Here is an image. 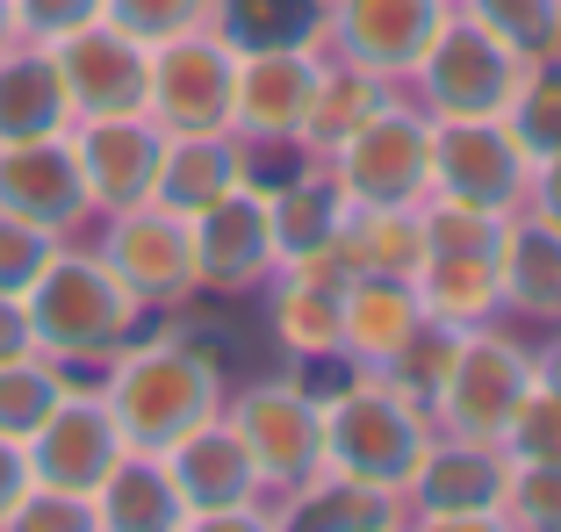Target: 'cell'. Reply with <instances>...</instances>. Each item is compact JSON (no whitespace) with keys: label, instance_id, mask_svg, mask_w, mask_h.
I'll return each mask as SVG.
<instances>
[{"label":"cell","instance_id":"obj_34","mask_svg":"<svg viewBox=\"0 0 561 532\" xmlns=\"http://www.w3.org/2000/svg\"><path fill=\"white\" fill-rule=\"evenodd\" d=\"M454 8H461L468 22H482V30L504 50H518V58L561 50V0H454Z\"/></svg>","mask_w":561,"mask_h":532},{"label":"cell","instance_id":"obj_43","mask_svg":"<svg viewBox=\"0 0 561 532\" xmlns=\"http://www.w3.org/2000/svg\"><path fill=\"white\" fill-rule=\"evenodd\" d=\"M22 489H30V453H22L15 439H0V525H8V511L22 504Z\"/></svg>","mask_w":561,"mask_h":532},{"label":"cell","instance_id":"obj_14","mask_svg":"<svg viewBox=\"0 0 561 532\" xmlns=\"http://www.w3.org/2000/svg\"><path fill=\"white\" fill-rule=\"evenodd\" d=\"M22 453H30V483L44 489H66V497H87L94 504L101 475L123 461V432H116V410L101 403V389H80L66 382V396H58V410L36 425L30 439H22Z\"/></svg>","mask_w":561,"mask_h":532},{"label":"cell","instance_id":"obj_16","mask_svg":"<svg viewBox=\"0 0 561 532\" xmlns=\"http://www.w3.org/2000/svg\"><path fill=\"white\" fill-rule=\"evenodd\" d=\"M101 259L116 266V281L137 302H187L195 296V245H187V217L165 209V201H130V209H108V231H101Z\"/></svg>","mask_w":561,"mask_h":532},{"label":"cell","instance_id":"obj_6","mask_svg":"<svg viewBox=\"0 0 561 532\" xmlns=\"http://www.w3.org/2000/svg\"><path fill=\"white\" fill-rule=\"evenodd\" d=\"M417 80V108L432 123H468V116H504L526 80V58L504 50L482 22H468L461 8H446L439 36L425 44V58L411 66Z\"/></svg>","mask_w":561,"mask_h":532},{"label":"cell","instance_id":"obj_1","mask_svg":"<svg viewBox=\"0 0 561 532\" xmlns=\"http://www.w3.org/2000/svg\"><path fill=\"white\" fill-rule=\"evenodd\" d=\"M101 403L116 410L123 447L165 453L224 410V360L209 346H195L187 332H159L145 346H116L108 352Z\"/></svg>","mask_w":561,"mask_h":532},{"label":"cell","instance_id":"obj_8","mask_svg":"<svg viewBox=\"0 0 561 532\" xmlns=\"http://www.w3.org/2000/svg\"><path fill=\"white\" fill-rule=\"evenodd\" d=\"M165 475L181 489L195 532H260V525H274L260 467H252L245 439L231 432L224 410H216L209 425H195L181 447H165Z\"/></svg>","mask_w":561,"mask_h":532},{"label":"cell","instance_id":"obj_7","mask_svg":"<svg viewBox=\"0 0 561 532\" xmlns=\"http://www.w3.org/2000/svg\"><path fill=\"white\" fill-rule=\"evenodd\" d=\"M339 195L353 209H381V201H425L432 195V116L417 101H381L375 116L324 159Z\"/></svg>","mask_w":561,"mask_h":532},{"label":"cell","instance_id":"obj_31","mask_svg":"<svg viewBox=\"0 0 561 532\" xmlns=\"http://www.w3.org/2000/svg\"><path fill=\"white\" fill-rule=\"evenodd\" d=\"M209 22L238 50L266 44H324V0H216Z\"/></svg>","mask_w":561,"mask_h":532},{"label":"cell","instance_id":"obj_26","mask_svg":"<svg viewBox=\"0 0 561 532\" xmlns=\"http://www.w3.org/2000/svg\"><path fill=\"white\" fill-rule=\"evenodd\" d=\"M280 511L274 525H302V532H375V525H403V497H389V489L375 483H353V475H339V467H317L310 483L280 489Z\"/></svg>","mask_w":561,"mask_h":532},{"label":"cell","instance_id":"obj_25","mask_svg":"<svg viewBox=\"0 0 561 532\" xmlns=\"http://www.w3.org/2000/svg\"><path fill=\"white\" fill-rule=\"evenodd\" d=\"M72 130V101L66 80L50 66L44 44H8L0 50V144H22V137H58Z\"/></svg>","mask_w":561,"mask_h":532},{"label":"cell","instance_id":"obj_5","mask_svg":"<svg viewBox=\"0 0 561 532\" xmlns=\"http://www.w3.org/2000/svg\"><path fill=\"white\" fill-rule=\"evenodd\" d=\"M533 382H540V360H533L512 332H496V324H468L461 352H454L439 396H432V432L504 447V425L518 417V403H526Z\"/></svg>","mask_w":561,"mask_h":532},{"label":"cell","instance_id":"obj_11","mask_svg":"<svg viewBox=\"0 0 561 532\" xmlns=\"http://www.w3.org/2000/svg\"><path fill=\"white\" fill-rule=\"evenodd\" d=\"M231 94H238V44L216 22L151 44L145 116L159 130H231Z\"/></svg>","mask_w":561,"mask_h":532},{"label":"cell","instance_id":"obj_41","mask_svg":"<svg viewBox=\"0 0 561 532\" xmlns=\"http://www.w3.org/2000/svg\"><path fill=\"white\" fill-rule=\"evenodd\" d=\"M526 209L540 223H554L561 231V151L554 159H533V181H526Z\"/></svg>","mask_w":561,"mask_h":532},{"label":"cell","instance_id":"obj_15","mask_svg":"<svg viewBox=\"0 0 561 532\" xmlns=\"http://www.w3.org/2000/svg\"><path fill=\"white\" fill-rule=\"evenodd\" d=\"M187 245H195V288L209 296H252L274 281V217H266V187H231L224 201L187 217Z\"/></svg>","mask_w":561,"mask_h":532},{"label":"cell","instance_id":"obj_30","mask_svg":"<svg viewBox=\"0 0 561 532\" xmlns=\"http://www.w3.org/2000/svg\"><path fill=\"white\" fill-rule=\"evenodd\" d=\"M339 245L360 274H417L425 259V201H381V209H346Z\"/></svg>","mask_w":561,"mask_h":532},{"label":"cell","instance_id":"obj_24","mask_svg":"<svg viewBox=\"0 0 561 532\" xmlns=\"http://www.w3.org/2000/svg\"><path fill=\"white\" fill-rule=\"evenodd\" d=\"M94 525L101 532H181L187 525V504L165 475V453H123L94 489Z\"/></svg>","mask_w":561,"mask_h":532},{"label":"cell","instance_id":"obj_44","mask_svg":"<svg viewBox=\"0 0 561 532\" xmlns=\"http://www.w3.org/2000/svg\"><path fill=\"white\" fill-rule=\"evenodd\" d=\"M533 360H540V382H547V389H561V332H554V346L533 352Z\"/></svg>","mask_w":561,"mask_h":532},{"label":"cell","instance_id":"obj_3","mask_svg":"<svg viewBox=\"0 0 561 532\" xmlns=\"http://www.w3.org/2000/svg\"><path fill=\"white\" fill-rule=\"evenodd\" d=\"M30 324H36V346L50 360H108L116 346L137 338V316L145 302L116 281V266L101 252H50V266L36 274L30 296Z\"/></svg>","mask_w":561,"mask_h":532},{"label":"cell","instance_id":"obj_39","mask_svg":"<svg viewBox=\"0 0 561 532\" xmlns=\"http://www.w3.org/2000/svg\"><path fill=\"white\" fill-rule=\"evenodd\" d=\"M58 245H66V238H50V231H36V223L0 209V296H30Z\"/></svg>","mask_w":561,"mask_h":532},{"label":"cell","instance_id":"obj_22","mask_svg":"<svg viewBox=\"0 0 561 532\" xmlns=\"http://www.w3.org/2000/svg\"><path fill=\"white\" fill-rule=\"evenodd\" d=\"M231 187H245V144H238V130H165L151 201L195 217V209L224 201Z\"/></svg>","mask_w":561,"mask_h":532},{"label":"cell","instance_id":"obj_37","mask_svg":"<svg viewBox=\"0 0 561 532\" xmlns=\"http://www.w3.org/2000/svg\"><path fill=\"white\" fill-rule=\"evenodd\" d=\"M209 8L216 0H101V22L130 30L137 44H165V36H181V30H202Z\"/></svg>","mask_w":561,"mask_h":532},{"label":"cell","instance_id":"obj_33","mask_svg":"<svg viewBox=\"0 0 561 532\" xmlns=\"http://www.w3.org/2000/svg\"><path fill=\"white\" fill-rule=\"evenodd\" d=\"M504 123H512V137L526 144V159H554L561 151V50L526 58V80H518Z\"/></svg>","mask_w":561,"mask_h":532},{"label":"cell","instance_id":"obj_4","mask_svg":"<svg viewBox=\"0 0 561 532\" xmlns=\"http://www.w3.org/2000/svg\"><path fill=\"white\" fill-rule=\"evenodd\" d=\"M504 231H512V217L425 195V259L411 274L425 296V316L490 324L504 310Z\"/></svg>","mask_w":561,"mask_h":532},{"label":"cell","instance_id":"obj_40","mask_svg":"<svg viewBox=\"0 0 561 532\" xmlns=\"http://www.w3.org/2000/svg\"><path fill=\"white\" fill-rule=\"evenodd\" d=\"M101 22V0H15V30L22 44H58V36Z\"/></svg>","mask_w":561,"mask_h":532},{"label":"cell","instance_id":"obj_19","mask_svg":"<svg viewBox=\"0 0 561 532\" xmlns=\"http://www.w3.org/2000/svg\"><path fill=\"white\" fill-rule=\"evenodd\" d=\"M324 44H266L238 50V94H231V130L238 137H302V116L324 80Z\"/></svg>","mask_w":561,"mask_h":532},{"label":"cell","instance_id":"obj_23","mask_svg":"<svg viewBox=\"0 0 561 532\" xmlns=\"http://www.w3.org/2000/svg\"><path fill=\"white\" fill-rule=\"evenodd\" d=\"M266 324H274L280 352L288 360H346V288L296 274V266H274L266 281Z\"/></svg>","mask_w":561,"mask_h":532},{"label":"cell","instance_id":"obj_18","mask_svg":"<svg viewBox=\"0 0 561 532\" xmlns=\"http://www.w3.org/2000/svg\"><path fill=\"white\" fill-rule=\"evenodd\" d=\"M0 209L50 238H72L94 201H87L80 159H72V130L58 137H22V144H0Z\"/></svg>","mask_w":561,"mask_h":532},{"label":"cell","instance_id":"obj_45","mask_svg":"<svg viewBox=\"0 0 561 532\" xmlns=\"http://www.w3.org/2000/svg\"><path fill=\"white\" fill-rule=\"evenodd\" d=\"M8 44H22V30H15V0H0V50Z\"/></svg>","mask_w":561,"mask_h":532},{"label":"cell","instance_id":"obj_10","mask_svg":"<svg viewBox=\"0 0 561 532\" xmlns=\"http://www.w3.org/2000/svg\"><path fill=\"white\" fill-rule=\"evenodd\" d=\"M533 159L512 137L504 116H468V123H432V195L461 201V209H490V217H518L526 209Z\"/></svg>","mask_w":561,"mask_h":532},{"label":"cell","instance_id":"obj_29","mask_svg":"<svg viewBox=\"0 0 561 532\" xmlns=\"http://www.w3.org/2000/svg\"><path fill=\"white\" fill-rule=\"evenodd\" d=\"M331 58V50H324ZM381 101H389V80L367 66H346V58H331L324 80H317V101L310 116H302V144H310V159H331V151L346 144L353 130H360L367 116H375Z\"/></svg>","mask_w":561,"mask_h":532},{"label":"cell","instance_id":"obj_17","mask_svg":"<svg viewBox=\"0 0 561 532\" xmlns=\"http://www.w3.org/2000/svg\"><path fill=\"white\" fill-rule=\"evenodd\" d=\"M454 0H324V50L381 80H411Z\"/></svg>","mask_w":561,"mask_h":532},{"label":"cell","instance_id":"obj_9","mask_svg":"<svg viewBox=\"0 0 561 532\" xmlns=\"http://www.w3.org/2000/svg\"><path fill=\"white\" fill-rule=\"evenodd\" d=\"M231 432L245 439L252 467H260L266 489H296L324 467V396L310 382H288V374H266V382H245L231 403Z\"/></svg>","mask_w":561,"mask_h":532},{"label":"cell","instance_id":"obj_21","mask_svg":"<svg viewBox=\"0 0 561 532\" xmlns=\"http://www.w3.org/2000/svg\"><path fill=\"white\" fill-rule=\"evenodd\" d=\"M425 324V296L411 274H353L346 281V360L360 374L389 367Z\"/></svg>","mask_w":561,"mask_h":532},{"label":"cell","instance_id":"obj_36","mask_svg":"<svg viewBox=\"0 0 561 532\" xmlns=\"http://www.w3.org/2000/svg\"><path fill=\"white\" fill-rule=\"evenodd\" d=\"M504 525L561 532V461H512V489H504Z\"/></svg>","mask_w":561,"mask_h":532},{"label":"cell","instance_id":"obj_12","mask_svg":"<svg viewBox=\"0 0 561 532\" xmlns=\"http://www.w3.org/2000/svg\"><path fill=\"white\" fill-rule=\"evenodd\" d=\"M504 489H512V453H504V447L432 432L417 475L403 483V518H417V525H439V532L504 525Z\"/></svg>","mask_w":561,"mask_h":532},{"label":"cell","instance_id":"obj_28","mask_svg":"<svg viewBox=\"0 0 561 532\" xmlns=\"http://www.w3.org/2000/svg\"><path fill=\"white\" fill-rule=\"evenodd\" d=\"M346 209H353V201L339 195L331 166H310V173H296L288 187H274V195H266V217H274L280 266L302 259V252H317V245H331V238H339V223H346Z\"/></svg>","mask_w":561,"mask_h":532},{"label":"cell","instance_id":"obj_35","mask_svg":"<svg viewBox=\"0 0 561 532\" xmlns=\"http://www.w3.org/2000/svg\"><path fill=\"white\" fill-rule=\"evenodd\" d=\"M461 332H468V324L425 316V324L411 332V346H403L389 367H375V374H381V382H397L411 403H425V410H432V396H439V382H446V367H454V352H461Z\"/></svg>","mask_w":561,"mask_h":532},{"label":"cell","instance_id":"obj_42","mask_svg":"<svg viewBox=\"0 0 561 532\" xmlns=\"http://www.w3.org/2000/svg\"><path fill=\"white\" fill-rule=\"evenodd\" d=\"M22 352H44L36 346V324H30V302L0 296V360H22Z\"/></svg>","mask_w":561,"mask_h":532},{"label":"cell","instance_id":"obj_32","mask_svg":"<svg viewBox=\"0 0 561 532\" xmlns=\"http://www.w3.org/2000/svg\"><path fill=\"white\" fill-rule=\"evenodd\" d=\"M66 396V367L50 352H22V360H0V439H30Z\"/></svg>","mask_w":561,"mask_h":532},{"label":"cell","instance_id":"obj_20","mask_svg":"<svg viewBox=\"0 0 561 532\" xmlns=\"http://www.w3.org/2000/svg\"><path fill=\"white\" fill-rule=\"evenodd\" d=\"M159 151H165V130H159L151 116L72 123V159H80V181H87L94 217H108V209H130V201H151Z\"/></svg>","mask_w":561,"mask_h":532},{"label":"cell","instance_id":"obj_13","mask_svg":"<svg viewBox=\"0 0 561 532\" xmlns=\"http://www.w3.org/2000/svg\"><path fill=\"white\" fill-rule=\"evenodd\" d=\"M50 66L66 80V101H72V123H101V116H145L151 101V44H137L130 30L116 22H87V30L58 36Z\"/></svg>","mask_w":561,"mask_h":532},{"label":"cell","instance_id":"obj_27","mask_svg":"<svg viewBox=\"0 0 561 532\" xmlns=\"http://www.w3.org/2000/svg\"><path fill=\"white\" fill-rule=\"evenodd\" d=\"M504 310L533 324H561V231L518 209L504 231Z\"/></svg>","mask_w":561,"mask_h":532},{"label":"cell","instance_id":"obj_38","mask_svg":"<svg viewBox=\"0 0 561 532\" xmlns=\"http://www.w3.org/2000/svg\"><path fill=\"white\" fill-rule=\"evenodd\" d=\"M504 453L512 461H561V389L533 382L518 417L504 425Z\"/></svg>","mask_w":561,"mask_h":532},{"label":"cell","instance_id":"obj_2","mask_svg":"<svg viewBox=\"0 0 561 532\" xmlns=\"http://www.w3.org/2000/svg\"><path fill=\"white\" fill-rule=\"evenodd\" d=\"M425 447H432V410L411 403L397 382L353 374L346 389L324 396V467H339L353 483H375L389 497H403Z\"/></svg>","mask_w":561,"mask_h":532}]
</instances>
